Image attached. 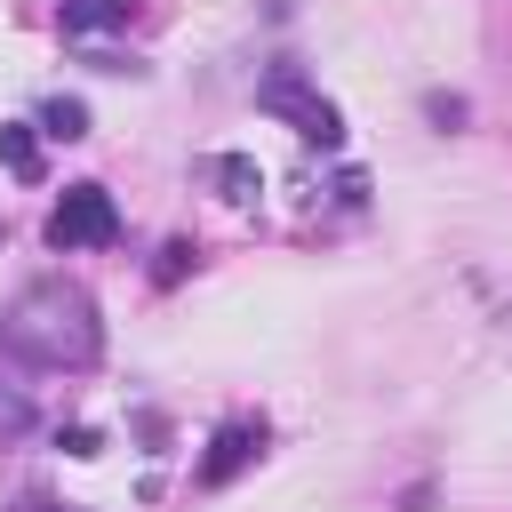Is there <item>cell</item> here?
I'll return each mask as SVG.
<instances>
[{
    "label": "cell",
    "instance_id": "obj_5",
    "mask_svg": "<svg viewBox=\"0 0 512 512\" xmlns=\"http://www.w3.org/2000/svg\"><path fill=\"white\" fill-rule=\"evenodd\" d=\"M0 168L16 184H40V128L32 120H0Z\"/></svg>",
    "mask_w": 512,
    "mask_h": 512
},
{
    "label": "cell",
    "instance_id": "obj_2",
    "mask_svg": "<svg viewBox=\"0 0 512 512\" xmlns=\"http://www.w3.org/2000/svg\"><path fill=\"white\" fill-rule=\"evenodd\" d=\"M256 104H264L272 120H288L304 144H320V152H336V144H344V112H336L320 88H304L296 72H264V80H256Z\"/></svg>",
    "mask_w": 512,
    "mask_h": 512
},
{
    "label": "cell",
    "instance_id": "obj_12",
    "mask_svg": "<svg viewBox=\"0 0 512 512\" xmlns=\"http://www.w3.org/2000/svg\"><path fill=\"white\" fill-rule=\"evenodd\" d=\"M16 512H56V504H16Z\"/></svg>",
    "mask_w": 512,
    "mask_h": 512
},
{
    "label": "cell",
    "instance_id": "obj_11",
    "mask_svg": "<svg viewBox=\"0 0 512 512\" xmlns=\"http://www.w3.org/2000/svg\"><path fill=\"white\" fill-rule=\"evenodd\" d=\"M424 112H432L440 128H456V120H464V96H424Z\"/></svg>",
    "mask_w": 512,
    "mask_h": 512
},
{
    "label": "cell",
    "instance_id": "obj_6",
    "mask_svg": "<svg viewBox=\"0 0 512 512\" xmlns=\"http://www.w3.org/2000/svg\"><path fill=\"white\" fill-rule=\"evenodd\" d=\"M208 184H216L224 200H256V192H264V168H256L248 152H216V160H208Z\"/></svg>",
    "mask_w": 512,
    "mask_h": 512
},
{
    "label": "cell",
    "instance_id": "obj_10",
    "mask_svg": "<svg viewBox=\"0 0 512 512\" xmlns=\"http://www.w3.org/2000/svg\"><path fill=\"white\" fill-rule=\"evenodd\" d=\"M192 256H200V248H192V240H168V248H160V272H152V280H160V288H176V280H184V264H192Z\"/></svg>",
    "mask_w": 512,
    "mask_h": 512
},
{
    "label": "cell",
    "instance_id": "obj_7",
    "mask_svg": "<svg viewBox=\"0 0 512 512\" xmlns=\"http://www.w3.org/2000/svg\"><path fill=\"white\" fill-rule=\"evenodd\" d=\"M56 16H64V32H112L136 16V0H64Z\"/></svg>",
    "mask_w": 512,
    "mask_h": 512
},
{
    "label": "cell",
    "instance_id": "obj_3",
    "mask_svg": "<svg viewBox=\"0 0 512 512\" xmlns=\"http://www.w3.org/2000/svg\"><path fill=\"white\" fill-rule=\"evenodd\" d=\"M104 240H120V208H112V192L104 184H64V200L48 208V248H104Z\"/></svg>",
    "mask_w": 512,
    "mask_h": 512
},
{
    "label": "cell",
    "instance_id": "obj_1",
    "mask_svg": "<svg viewBox=\"0 0 512 512\" xmlns=\"http://www.w3.org/2000/svg\"><path fill=\"white\" fill-rule=\"evenodd\" d=\"M0 352L24 360V368H48V376H80L104 360V320H96V296L64 272L48 280H24L8 304H0Z\"/></svg>",
    "mask_w": 512,
    "mask_h": 512
},
{
    "label": "cell",
    "instance_id": "obj_4",
    "mask_svg": "<svg viewBox=\"0 0 512 512\" xmlns=\"http://www.w3.org/2000/svg\"><path fill=\"white\" fill-rule=\"evenodd\" d=\"M256 456H264V424H224V432L208 440V456L192 464V480H200V488H232Z\"/></svg>",
    "mask_w": 512,
    "mask_h": 512
},
{
    "label": "cell",
    "instance_id": "obj_9",
    "mask_svg": "<svg viewBox=\"0 0 512 512\" xmlns=\"http://www.w3.org/2000/svg\"><path fill=\"white\" fill-rule=\"evenodd\" d=\"M24 432H32V400L0 384V440H24Z\"/></svg>",
    "mask_w": 512,
    "mask_h": 512
},
{
    "label": "cell",
    "instance_id": "obj_8",
    "mask_svg": "<svg viewBox=\"0 0 512 512\" xmlns=\"http://www.w3.org/2000/svg\"><path fill=\"white\" fill-rule=\"evenodd\" d=\"M40 128H48V136H64V144H72V136H88V104H80V96H48V104H40Z\"/></svg>",
    "mask_w": 512,
    "mask_h": 512
}]
</instances>
